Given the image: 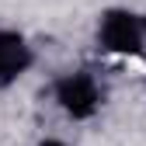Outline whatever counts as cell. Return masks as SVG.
Here are the masks:
<instances>
[{"label":"cell","mask_w":146,"mask_h":146,"mask_svg":"<svg viewBox=\"0 0 146 146\" xmlns=\"http://www.w3.org/2000/svg\"><path fill=\"white\" fill-rule=\"evenodd\" d=\"M56 98H59V104L66 108L73 118H90V115L98 111V101H101L94 80L84 77V73L63 77V80H59V87H56Z\"/></svg>","instance_id":"obj_1"},{"label":"cell","mask_w":146,"mask_h":146,"mask_svg":"<svg viewBox=\"0 0 146 146\" xmlns=\"http://www.w3.org/2000/svg\"><path fill=\"white\" fill-rule=\"evenodd\" d=\"M101 42L111 52H139L143 45V28L132 14L125 11H108L101 21Z\"/></svg>","instance_id":"obj_2"},{"label":"cell","mask_w":146,"mask_h":146,"mask_svg":"<svg viewBox=\"0 0 146 146\" xmlns=\"http://www.w3.org/2000/svg\"><path fill=\"white\" fill-rule=\"evenodd\" d=\"M28 63H31V52H28L25 38L14 31H0V84L14 80Z\"/></svg>","instance_id":"obj_3"},{"label":"cell","mask_w":146,"mask_h":146,"mask_svg":"<svg viewBox=\"0 0 146 146\" xmlns=\"http://www.w3.org/2000/svg\"><path fill=\"white\" fill-rule=\"evenodd\" d=\"M42 146H63V143H56V139H49V143H42Z\"/></svg>","instance_id":"obj_4"}]
</instances>
